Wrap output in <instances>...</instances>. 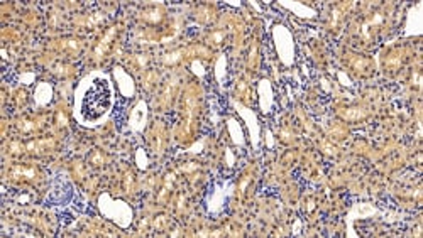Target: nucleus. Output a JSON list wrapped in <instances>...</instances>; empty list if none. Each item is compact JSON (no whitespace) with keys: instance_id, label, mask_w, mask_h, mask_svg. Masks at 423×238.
Returning a JSON list of instances; mask_svg holds the SVG:
<instances>
[{"instance_id":"obj_1","label":"nucleus","mask_w":423,"mask_h":238,"mask_svg":"<svg viewBox=\"0 0 423 238\" xmlns=\"http://www.w3.org/2000/svg\"><path fill=\"white\" fill-rule=\"evenodd\" d=\"M112 102V86H110L108 80L103 76H95V80L90 81L88 88L85 90L78 115L83 118V122L97 120L108 112Z\"/></svg>"},{"instance_id":"obj_2","label":"nucleus","mask_w":423,"mask_h":238,"mask_svg":"<svg viewBox=\"0 0 423 238\" xmlns=\"http://www.w3.org/2000/svg\"><path fill=\"white\" fill-rule=\"evenodd\" d=\"M102 211L105 213V216L112 218L114 222H117L120 226H127L131 222V208L122 201H107V196H102L100 201Z\"/></svg>"},{"instance_id":"obj_3","label":"nucleus","mask_w":423,"mask_h":238,"mask_svg":"<svg viewBox=\"0 0 423 238\" xmlns=\"http://www.w3.org/2000/svg\"><path fill=\"white\" fill-rule=\"evenodd\" d=\"M274 41H276V48L278 53H280L281 61L285 65H291L293 63V41L291 34L283 26H278L274 29Z\"/></svg>"},{"instance_id":"obj_4","label":"nucleus","mask_w":423,"mask_h":238,"mask_svg":"<svg viewBox=\"0 0 423 238\" xmlns=\"http://www.w3.org/2000/svg\"><path fill=\"white\" fill-rule=\"evenodd\" d=\"M146 103L139 102V105L134 108V112L131 115V129L132 130H142L144 124H146Z\"/></svg>"},{"instance_id":"obj_5","label":"nucleus","mask_w":423,"mask_h":238,"mask_svg":"<svg viewBox=\"0 0 423 238\" xmlns=\"http://www.w3.org/2000/svg\"><path fill=\"white\" fill-rule=\"evenodd\" d=\"M115 78L119 81L120 91H122L125 96H131L132 93H134V83H132L131 76L124 71V69H120V68L115 69Z\"/></svg>"},{"instance_id":"obj_6","label":"nucleus","mask_w":423,"mask_h":238,"mask_svg":"<svg viewBox=\"0 0 423 238\" xmlns=\"http://www.w3.org/2000/svg\"><path fill=\"white\" fill-rule=\"evenodd\" d=\"M237 110H239V112L244 115V117H247L249 129H251L252 144H254V146H258V142H259V127H258V122H256V117H254V113L249 112V110H246V108H242L239 103H237Z\"/></svg>"},{"instance_id":"obj_7","label":"nucleus","mask_w":423,"mask_h":238,"mask_svg":"<svg viewBox=\"0 0 423 238\" xmlns=\"http://www.w3.org/2000/svg\"><path fill=\"white\" fill-rule=\"evenodd\" d=\"M259 96H261V107H263V112L268 113L271 108V102H273V95H271V85L266 80L259 85Z\"/></svg>"},{"instance_id":"obj_8","label":"nucleus","mask_w":423,"mask_h":238,"mask_svg":"<svg viewBox=\"0 0 423 238\" xmlns=\"http://www.w3.org/2000/svg\"><path fill=\"white\" fill-rule=\"evenodd\" d=\"M51 86L48 83H41L38 86V90H36V102L39 103V105H46L49 100H51Z\"/></svg>"},{"instance_id":"obj_9","label":"nucleus","mask_w":423,"mask_h":238,"mask_svg":"<svg viewBox=\"0 0 423 238\" xmlns=\"http://www.w3.org/2000/svg\"><path fill=\"white\" fill-rule=\"evenodd\" d=\"M229 129L232 130V138H234V142L235 144H241L244 142V137H242V133H241V129H239V125H237V122L234 120H229Z\"/></svg>"},{"instance_id":"obj_10","label":"nucleus","mask_w":423,"mask_h":238,"mask_svg":"<svg viewBox=\"0 0 423 238\" xmlns=\"http://www.w3.org/2000/svg\"><path fill=\"white\" fill-rule=\"evenodd\" d=\"M224 65H225V57L222 56L218 60V68H217V74H218V81H224L222 78H224V71H225V68H224Z\"/></svg>"},{"instance_id":"obj_11","label":"nucleus","mask_w":423,"mask_h":238,"mask_svg":"<svg viewBox=\"0 0 423 238\" xmlns=\"http://www.w3.org/2000/svg\"><path fill=\"white\" fill-rule=\"evenodd\" d=\"M22 81H24V83H31L32 81V78H34V74H22Z\"/></svg>"}]
</instances>
